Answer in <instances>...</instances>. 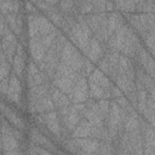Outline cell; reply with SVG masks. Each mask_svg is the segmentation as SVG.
<instances>
[{
	"mask_svg": "<svg viewBox=\"0 0 155 155\" xmlns=\"http://www.w3.org/2000/svg\"><path fill=\"white\" fill-rule=\"evenodd\" d=\"M74 97L71 98V101L74 102V104L76 103H85L87 101L88 97V86H87V80L85 78H80L78 80V82L74 86L73 93Z\"/></svg>",
	"mask_w": 155,
	"mask_h": 155,
	"instance_id": "1",
	"label": "cell"
},
{
	"mask_svg": "<svg viewBox=\"0 0 155 155\" xmlns=\"http://www.w3.org/2000/svg\"><path fill=\"white\" fill-rule=\"evenodd\" d=\"M34 22L36 24V28H38V31H39V35L40 36H45L52 31H54V25L44 16H40V15H34Z\"/></svg>",
	"mask_w": 155,
	"mask_h": 155,
	"instance_id": "2",
	"label": "cell"
},
{
	"mask_svg": "<svg viewBox=\"0 0 155 155\" xmlns=\"http://www.w3.org/2000/svg\"><path fill=\"white\" fill-rule=\"evenodd\" d=\"M73 142L75 143L76 147L79 145L84 150V153H87V154H92L93 155L99 149V143H98L97 139H91V138H87V139H85V138H75Z\"/></svg>",
	"mask_w": 155,
	"mask_h": 155,
	"instance_id": "3",
	"label": "cell"
},
{
	"mask_svg": "<svg viewBox=\"0 0 155 155\" xmlns=\"http://www.w3.org/2000/svg\"><path fill=\"white\" fill-rule=\"evenodd\" d=\"M29 48H30V53H31V57L34 59V63H40L45 57L46 50L44 48V46L38 40V36L34 39H30Z\"/></svg>",
	"mask_w": 155,
	"mask_h": 155,
	"instance_id": "4",
	"label": "cell"
},
{
	"mask_svg": "<svg viewBox=\"0 0 155 155\" xmlns=\"http://www.w3.org/2000/svg\"><path fill=\"white\" fill-rule=\"evenodd\" d=\"M42 120L46 124V126L48 127V130L54 136H59V133H61V131H59V122H58L57 113L54 110L47 111L45 115H42Z\"/></svg>",
	"mask_w": 155,
	"mask_h": 155,
	"instance_id": "5",
	"label": "cell"
},
{
	"mask_svg": "<svg viewBox=\"0 0 155 155\" xmlns=\"http://www.w3.org/2000/svg\"><path fill=\"white\" fill-rule=\"evenodd\" d=\"M53 84L64 94H68V93L71 94L73 90H74V86H75V82L68 76H56L54 80H53Z\"/></svg>",
	"mask_w": 155,
	"mask_h": 155,
	"instance_id": "6",
	"label": "cell"
},
{
	"mask_svg": "<svg viewBox=\"0 0 155 155\" xmlns=\"http://www.w3.org/2000/svg\"><path fill=\"white\" fill-rule=\"evenodd\" d=\"M103 54V50L99 45V41L97 39H92L91 42H90V46H88V51L86 53V56H88V61H91L92 63L93 62H97Z\"/></svg>",
	"mask_w": 155,
	"mask_h": 155,
	"instance_id": "7",
	"label": "cell"
},
{
	"mask_svg": "<svg viewBox=\"0 0 155 155\" xmlns=\"http://www.w3.org/2000/svg\"><path fill=\"white\" fill-rule=\"evenodd\" d=\"M92 125L84 120L80 122L79 126H76L74 130H73V137L74 138H84V137H87V136H91L92 134Z\"/></svg>",
	"mask_w": 155,
	"mask_h": 155,
	"instance_id": "8",
	"label": "cell"
},
{
	"mask_svg": "<svg viewBox=\"0 0 155 155\" xmlns=\"http://www.w3.org/2000/svg\"><path fill=\"white\" fill-rule=\"evenodd\" d=\"M51 99H52L53 104L57 105L58 108L68 107L69 103H70V99L67 97V94L61 92L58 88H52V91H51Z\"/></svg>",
	"mask_w": 155,
	"mask_h": 155,
	"instance_id": "9",
	"label": "cell"
},
{
	"mask_svg": "<svg viewBox=\"0 0 155 155\" xmlns=\"http://www.w3.org/2000/svg\"><path fill=\"white\" fill-rule=\"evenodd\" d=\"M80 121V117H79V113L73 108V107H69V111L68 114L64 116V122H65V126L68 130H74L76 127V125L79 124Z\"/></svg>",
	"mask_w": 155,
	"mask_h": 155,
	"instance_id": "10",
	"label": "cell"
},
{
	"mask_svg": "<svg viewBox=\"0 0 155 155\" xmlns=\"http://www.w3.org/2000/svg\"><path fill=\"white\" fill-rule=\"evenodd\" d=\"M31 139L36 143V144H39V145H44V147H46V148H50V149H52L53 148V145H52V143L45 137V136H42L38 130H31Z\"/></svg>",
	"mask_w": 155,
	"mask_h": 155,
	"instance_id": "11",
	"label": "cell"
},
{
	"mask_svg": "<svg viewBox=\"0 0 155 155\" xmlns=\"http://www.w3.org/2000/svg\"><path fill=\"white\" fill-rule=\"evenodd\" d=\"M24 56H21V54H15V57H13V61H12V63H13V74L15 75H17V76H21V74H22V70H23V68H24V58H23Z\"/></svg>",
	"mask_w": 155,
	"mask_h": 155,
	"instance_id": "12",
	"label": "cell"
},
{
	"mask_svg": "<svg viewBox=\"0 0 155 155\" xmlns=\"http://www.w3.org/2000/svg\"><path fill=\"white\" fill-rule=\"evenodd\" d=\"M8 92L18 93V94L21 93V82H19V79L17 78V75H15V74H11L8 78Z\"/></svg>",
	"mask_w": 155,
	"mask_h": 155,
	"instance_id": "13",
	"label": "cell"
},
{
	"mask_svg": "<svg viewBox=\"0 0 155 155\" xmlns=\"http://www.w3.org/2000/svg\"><path fill=\"white\" fill-rule=\"evenodd\" d=\"M104 93H105V90H103L97 84L90 81V84H88V94H91L93 98L101 99L102 97H104Z\"/></svg>",
	"mask_w": 155,
	"mask_h": 155,
	"instance_id": "14",
	"label": "cell"
},
{
	"mask_svg": "<svg viewBox=\"0 0 155 155\" xmlns=\"http://www.w3.org/2000/svg\"><path fill=\"white\" fill-rule=\"evenodd\" d=\"M58 34H59V33H58L57 30H54V31H52V33H50V34H47V35H45V36H40L41 39H40L39 41H40V44L44 46L45 50H46V48H50V47L52 46L53 41L56 40V38H57Z\"/></svg>",
	"mask_w": 155,
	"mask_h": 155,
	"instance_id": "15",
	"label": "cell"
},
{
	"mask_svg": "<svg viewBox=\"0 0 155 155\" xmlns=\"http://www.w3.org/2000/svg\"><path fill=\"white\" fill-rule=\"evenodd\" d=\"M98 108H99V111H101V114L103 115V117L105 116V115H108L109 114V109H110V103L107 101V99H101L98 103Z\"/></svg>",
	"mask_w": 155,
	"mask_h": 155,
	"instance_id": "16",
	"label": "cell"
},
{
	"mask_svg": "<svg viewBox=\"0 0 155 155\" xmlns=\"http://www.w3.org/2000/svg\"><path fill=\"white\" fill-rule=\"evenodd\" d=\"M115 6H121L122 8L121 10H125V11H136V7H137V2L134 1H126V2H116Z\"/></svg>",
	"mask_w": 155,
	"mask_h": 155,
	"instance_id": "17",
	"label": "cell"
},
{
	"mask_svg": "<svg viewBox=\"0 0 155 155\" xmlns=\"http://www.w3.org/2000/svg\"><path fill=\"white\" fill-rule=\"evenodd\" d=\"M80 5H81L80 11H81L82 13H88V12L93 11V5H92V2H82V4H80Z\"/></svg>",
	"mask_w": 155,
	"mask_h": 155,
	"instance_id": "18",
	"label": "cell"
},
{
	"mask_svg": "<svg viewBox=\"0 0 155 155\" xmlns=\"http://www.w3.org/2000/svg\"><path fill=\"white\" fill-rule=\"evenodd\" d=\"M0 92L7 94V92H8V78L0 81Z\"/></svg>",
	"mask_w": 155,
	"mask_h": 155,
	"instance_id": "19",
	"label": "cell"
},
{
	"mask_svg": "<svg viewBox=\"0 0 155 155\" xmlns=\"http://www.w3.org/2000/svg\"><path fill=\"white\" fill-rule=\"evenodd\" d=\"M7 97H8V99H11L13 103H16V104H21V97H19L18 93L8 92V93H7Z\"/></svg>",
	"mask_w": 155,
	"mask_h": 155,
	"instance_id": "20",
	"label": "cell"
},
{
	"mask_svg": "<svg viewBox=\"0 0 155 155\" xmlns=\"http://www.w3.org/2000/svg\"><path fill=\"white\" fill-rule=\"evenodd\" d=\"M58 5L62 7V10H64V11H70L71 7H73L75 4H74L73 1H65V2H59Z\"/></svg>",
	"mask_w": 155,
	"mask_h": 155,
	"instance_id": "21",
	"label": "cell"
},
{
	"mask_svg": "<svg viewBox=\"0 0 155 155\" xmlns=\"http://www.w3.org/2000/svg\"><path fill=\"white\" fill-rule=\"evenodd\" d=\"M110 93H111L114 97H116V98L122 97V91H121L119 87H116V86H110Z\"/></svg>",
	"mask_w": 155,
	"mask_h": 155,
	"instance_id": "22",
	"label": "cell"
},
{
	"mask_svg": "<svg viewBox=\"0 0 155 155\" xmlns=\"http://www.w3.org/2000/svg\"><path fill=\"white\" fill-rule=\"evenodd\" d=\"M34 150H35V153L38 154V155H52L48 150H46V149H42V148H38V147H34Z\"/></svg>",
	"mask_w": 155,
	"mask_h": 155,
	"instance_id": "23",
	"label": "cell"
},
{
	"mask_svg": "<svg viewBox=\"0 0 155 155\" xmlns=\"http://www.w3.org/2000/svg\"><path fill=\"white\" fill-rule=\"evenodd\" d=\"M1 147H2V142H1V137H0V149H1Z\"/></svg>",
	"mask_w": 155,
	"mask_h": 155,
	"instance_id": "24",
	"label": "cell"
},
{
	"mask_svg": "<svg viewBox=\"0 0 155 155\" xmlns=\"http://www.w3.org/2000/svg\"><path fill=\"white\" fill-rule=\"evenodd\" d=\"M120 155H125V154H124V153H121V154H120Z\"/></svg>",
	"mask_w": 155,
	"mask_h": 155,
	"instance_id": "25",
	"label": "cell"
}]
</instances>
